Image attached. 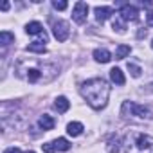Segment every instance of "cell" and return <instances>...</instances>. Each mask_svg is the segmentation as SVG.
<instances>
[{
  "label": "cell",
  "mask_w": 153,
  "mask_h": 153,
  "mask_svg": "<svg viewBox=\"0 0 153 153\" xmlns=\"http://www.w3.org/2000/svg\"><path fill=\"white\" fill-rule=\"evenodd\" d=\"M87 15H88V4L87 2H76V6L72 9V20L81 25L87 22Z\"/></svg>",
  "instance_id": "5b68a950"
},
{
  "label": "cell",
  "mask_w": 153,
  "mask_h": 153,
  "mask_svg": "<svg viewBox=\"0 0 153 153\" xmlns=\"http://www.w3.org/2000/svg\"><path fill=\"white\" fill-rule=\"evenodd\" d=\"M119 16H121L124 22H135V20H139V9H137L135 6L126 4V6H123V7H121Z\"/></svg>",
  "instance_id": "52a82bcc"
},
{
  "label": "cell",
  "mask_w": 153,
  "mask_h": 153,
  "mask_svg": "<svg viewBox=\"0 0 153 153\" xmlns=\"http://www.w3.org/2000/svg\"><path fill=\"white\" fill-rule=\"evenodd\" d=\"M112 25H114V31H117V33H126V25H124V20L121 18V16H115L114 18V22H112Z\"/></svg>",
  "instance_id": "ffe728a7"
},
{
  "label": "cell",
  "mask_w": 153,
  "mask_h": 153,
  "mask_svg": "<svg viewBox=\"0 0 153 153\" xmlns=\"http://www.w3.org/2000/svg\"><path fill=\"white\" fill-rule=\"evenodd\" d=\"M52 142H54V146H56L58 151H68V149H70V142H68L67 139H63V137H59V139H56V140H52Z\"/></svg>",
  "instance_id": "ac0fdd59"
},
{
  "label": "cell",
  "mask_w": 153,
  "mask_h": 153,
  "mask_svg": "<svg viewBox=\"0 0 153 153\" xmlns=\"http://www.w3.org/2000/svg\"><path fill=\"white\" fill-rule=\"evenodd\" d=\"M83 130H85V126L81 124V123H68L67 124V133L70 135V137H78V135H81L83 133Z\"/></svg>",
  "instance_id": "30bf717a"
},
{
  "label": "cell",
  "mask_w": 153,
  "mask_h": 153,
  "mask_svg": "<svg viewBox=\"0 0 153 153\" xmlns=\"http://www.w3.org/2000/svg\"><path fill=\"white\" fill-rule=\"evenodd\" d=\"M67 2H58V0H54V2H52V7L54 9H58V11H63V9H67Z\"/></svg>",
  "instance_id": "603a6c76"
},
{
  "label": "cell",
  "mask_w": 153,
  "mask_h": 153,
  "mask_svg": "<svg viewBox=\"0 0 153 153\" xmlns=\"http://www.w3.org/2000/svg\"><path fill=\"white\" fill-rule=\"evenodd\" d=\"M25 33H27V34H40V38H42L43 42H47V34H45L43 25H42L40 22H29V24L25 25Z\"/></svg>",
  "instance_id": "ba28073f"
},
{
  "label": "cell",
  "mask_w": 153,
  "mask_h": 153,
  "mask_svg": "<svg viewBox=\"0 0 153 153\" xmlns=\"http://www.w3.org/2000/svg\"><path fill=\"white\" fill-rule=\"evenodd\" d=\"M130 52H131V47L130 45H119L115 49V59H124Z\"/></svg>",
  "instance_id": "e0dca14e"
},
{
  "label": "cell",
  "mask_w": 153,
  "mask_h": 153,
  "mask_svg": "<svg viewBox=\"0 0 153 153\" xmlns=\"http://www.w3.org/2000/svg\"><path fill=\"white\" fill-rule=\"evenodd\" d=\"M81 96L87 99V103L94 110H101L106 106L108 97H110V85L103 78H94L88 79L81 85Z\"/></svg>",
  "instance_id": "6da1fadb"
},
{
  "label": "cell",
  "mask_w": 153,
  "mask_h": 153,
  "mask_svg": "<svg viewBox=\"0 0 153 153\" xmlns=\"http://www.w3.org/2000/svg\"><path fill=\"white\" fill-rule=\"evenodd\" d=\"M146 20H148V25L153 27V11H149V13L146 15Z\"/></svg>",
  "instance_id": "cb8c5ba5"
},
{
  "label": "cell",
  "mask_w": 153,
  "mask_h": 153,
  "mask_svg": "<svg viewBox=\"0 0 153 153\" xmlns=\"http://www.w3.org/2000/svg\"><path fill=\"white\" fill-rule=\"evenodd\" d=\"M15 42V34H11L9 31H2L0 33V45H9V43H13Z\"/></svg>",
  "instance_id": "d6986e66"
},
{
  "label": "cell",
  "mask_w": 153,
  "mask_h": 153,
  "mask_svg": "<svg viewBox=\"0 0 153 153\" xmlns=\"http://www.w3.org/2000/svg\"><path fill=\"white\" fill-rule=\"evenodd\" d=\"M94 15H96V20L103 24V22H106V20L114 15V9H112V7H106V6H103V7L97 6V7L94 9Z\"/></svg>",
  "instance_id": "9c48e42d"
},
{
  "label": "cell",
  "mask_w": 153,
  "mask_h": 153,
  "mask_svg": "<svg viewBox=\"0 0 153 153\" xmlns=\"http://www.w3.org/2000/svg\"><path fill=\"white\" fill-rule=\"evenodd\" d=\"M110 79L115 83V85H124V74H123V70L121 68H112L110 70Z\"/></svg>",
  "instance_id": "9a60e30c"
},
{
  "label": "cell",
  "mask_w": 153,
  "mask_h": 153,
  "mask_svg": "<svg viewBox=\"0 0 153 153\" xmlns=\"http://www.w3.org/2000/svg\"><path fill=\"white\" fill-rule=\"evenodd\" d=\"M54 108H56L59 114H65V112L70 108V103H68V99H67V97L59 96V97H56V101H54Z\"/></svg>",
  "instance_id": "5bb4252c"
},
{
  "label": "cell",
  "mask_w": 153,
  "mask_h": 153,
  "mask_svg": "<svg viewBox=\"0 0 153 153\" xmlns=\"http://www.w3.org/2000/svg\"><path fill=\"white\" fill-rule=\"evenodd\" d=\"M7 9H9V2H4L2 4V11H7Z\"/></svg>",
  "instance_id": "484cf974"
},
{
  "label": "cell",
  "mask_w": 153,
  "mask_h": 153,
  "mask_svg": "<svg viewBox=\"0 0 153 153\" xmlns=\"http://www.w3.org/2000/svg\"><path fill=\"white\" fill-rule=\"evenodd\" d=\"M94 59L97 63H108L112 59V54L106 51V49H96L94 51Z\"/></svg>",
  "instance_id": "8fae6325"
},
{
  "label": "cell",
  "mask_w": 153,
  "mask_h": 153,
  "mask_svg": "<svg viewBox=\"0 0 153 153\" xmlns=\"http://www.w3.org/2000/svg\"><path fill=\"white\" fill-rule=\"evenodd\" d=\"M42 149H43V153H54L56 146H54V142H45V144H42Z\"/></svg>",
  "instance_id": "7402d4cb"
},
{
  "label": "cell",
  "mask_w": 153,
  "mask_h": 153,
  "mask_svg": "<svg viewBox=\"0 0 153 153\" xmlns=\"http://www.w3.org/2000/svg\"><path fill=\"white\" fill-rule=\"evenodd\" d=\"M4 153H22V151H20L18 148H15V146H13V148H7V149H6Z\"/></svg>",
  "instance_id": "d4e9b609"
},
{
  "label": "cell",
  "mask_w": 153,
  "mask_h": 153,
  "mask_svg": "<svg viewBox=\"0 0 153 153\" xmlns=\"http://www.w3.org/2000/svg\"><path fill=\"white\" fill-rule=\"evenodd\" d=\"M151 49H153V42H151Z\"/></svg>",
  "instance_id": "83f0119b"
},
{
  "label": "cell",
  "mask_w": 153,
  "mask_h": 153,
  "mask_svg": "<svg viewBox=\"0 0 153 153\" xmlns=\"http://www.w3.org/2000/svg\"><path fill=\"white\" fill-rule=\"evenodd\" d=\"M25 153H34V151H25Z\"/></svg>",
  "instance_id": "4316f807"
},
{
  "label": "cell",
  "mask_w": 153,
  "mask_h": 153,
  "mask_svg": "<svg viewBox=\"0 0 153 153\" xmlns=\"http://www.w3.org/2000/svg\"><path fill=\"white\" fill-rule=\"evenodd\" d=\"M16 72L20 78L27 79L29 83H38V81H51L58 74V67L52 63H38V67L27 65V68L16 67Z\"/></svg>",
  "instance_id": "7a4b0ae2"
},
{
  "label": "cell",
  "mask_w": 153,
  "mask_h": 153,
  "mask_svg": "<svg viewBox=\"0 0 153 153\" xmlns=\"http://www.w3.org/2000/svg\"><path fill=\"white\" fill-rule=\"evenodd\" d=\"M52 34L58 42H65L70 34V29H68V24L63 22V20H58V22H52Z\"/></svg>",
  "instance_id": "8992f818"
},
{
  "label": "cell",
  "mask_w": 153,
  "mask_h": 153,
  "mask_svg": "<svg viewBox=\"0 0 153 153\" xmlns=\"http://www.w3.org/2000/svg\"><path fill=\"white\" fill-rule=\"evenodd\" d=\"M128 70H130V74L133 76V78H139L140 76V67H137V65H133V63H128Z\"/></svg>",
  "instance_id": "44dd1931"
},
{
  "label": "cell",
  "mask_w": 153,
  "mask_h": 153,
  "mask_svg": "<svg viewBox=\"0 0 153 153\" xmlns=\"http://www.w3.org/2000/svg\"><path fill=\"white\" fill-rule=\"evenodd\" d=\"M106 149H108V153H119V149H121V139L117 135H112L108 139V142H106Z\"/></svg>",
  "instance_id": "4fadbf2b"
},
{
  "label": "cell",
  "mask_w": 153,
  "mask_h": 153,
  "mask_svg": "<svg viewBox=\"0 0 153 153\" xmlns=\"http://www.w3.org/2000/svg\"><path fill=\"white\" fill-rule=\"evenodd\" d=\"M124 148L126 153H153V139L144 133H133L128 137Z\"/></svg>",
  "instance_id": "3957f363"
},
{
  "label": "cell",
  "mask_w": 153,
  "mask_h": 153,
  "mask_svg": "<svg viewBox=\"0 0 153 153\" xmlns=\"http://www.w3.org/2000/svg\"><path fill=\"white\" fill-rule=\"evenodd\" d=\"M38 124H40V128L43 130V131H49V130H52L54 128V124H56V121L51 117V115H42L40 117V121H38Z\"/></svg>",
  "instance_id": "7c38bea8"
},
{
  "label": "cell",
  "mask_w": 153,
  "mask_h": 153,
  "mask_svg": "<svg viewBox=\"0 0 153 153\" xmlns=\"http://www.w3.org/2000/svg\"><path fill=\"white\" fill-rule=\"evenodd\" d=\"M27 51L29 52H36V54H45L47 52V47L42 42H33V43L27 45Z\"/></svg>",
  "instance_id": "2e32d148"
},
{
  "label": "cell",
  "mask_w": 153,
  "mask_h": 153,
  "mask_svg": "<svg viewBox=\"0 0 153 153\" xmlns=\"http://www.w3.org/2000/svg\"><path fill=\"white\" fill-rule=\"evenodd\" d=\"M123 115L128 117V115H133V117H140V119H151V112L142 106V105H137V103H130V101H124L123 103Z\"/></svg>",
  "instance_id": "277c9868"
}]
</instances>
